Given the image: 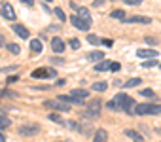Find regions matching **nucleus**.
<instances>
[{
	"label": "nucleus",
	"instance_id": "cd10ccee",
	"mask_svg": "<svg viewBox=\"0 0 161 142\" xmlns=\"http://www.w3.org/2000/svg\"><path fill=\"white\" fill-rule=\"evenodd\" d=\"M55 15H57V19H59V21H64V19H66L64 12H63L61 8H55Z\"/></svg>",
	"mask_w": 161,
	"mask_h": 142
},
{
	"label": "nucleus",
	"instance_id": "2eb2a0df",
	"mask_svg": "<svg viewBox=\"0 0 161 142\" xmlns=\"http://www.w3.org/2000/svg\"><path fill=\"white\" fill-rule=\"evenodd\" d=\"M110 64H112L110 61H104V59H103L101 63L95 64V70H97V72H103V70H110Z\"/></svg>",
	"mask_w": 161,
	"mask_h": 142
},
{
	"label": "nucleus",
	"instance_id": "f8f14e48",
	"mask_svg": "<svg viewBox=\"0 0 161 142\" xmlns=\"http://www.w3.org/2000/svg\"><path fill=\"white\" fill-rule=\"evenodd\" d=\"M148 110H150V104L142 102V104H136V106H135L133 114H136V116H146V114H148Z\"/></svg>",
	"mask_w": 161,
	"mask_h": 142
},
{
	"label": "nucleus",
	"instance_id": "58836bf2",
	"mask_svg": "<svg viewBox=\"0 0 161 142\" xmlns=\"http://www.w3.org/2000/svg\"><path fill=\"white\" fill-rule=\"evenodd\" d=\"M0 142H6V136H4L2 133H0Z\"/></svg>",
	"mask_w": 161,
	"mask_h": 142
},
{
	"label": "nucleus",
	"instance_id": "a19ab883",
	"mask_svg": "<svg viewBox=\"0 0 161 142\" xmlns=\"http://www.w3.org/2000/svg\"><path fill=\"white\" fill-rule=\"evenodd\" d=\"M44 2H51V0H44Z\"/></svg>",
	"mask_w": 161,
	"mask_h": 142
},
{
	"label": "nucleus",
	"instance_id": "1a4fd4ad",
	"mask_svg": "<svg viewBox=\"0 0 161 142\" xmlns=\"http://www.w3.org/2000/svg\"><path fill=\"white\" fill-rule=\"evenodd\" d=\"M70 8H74V10L78 12V15L82 17V19H86V21H91V14H89L86 8H80V6H76V4H70Z\"/></svg>",
	"mask_w": 161,
	"mask_h": 142
},
{
	"label": "nucleus",
	"instance_id": "2f4dec72",
	"mask_svg": "<svg viewBox=\"0 0 161 142\" xmlns=\"http://www.w3.org/2000/svg\"><path fill=\"white\" fill-rule=\"evenodd\" d=\"M142 66H144V68H152V66H155V59H148Z\"/></svg>",
	"mask_w": 161,
	"mask_h": 142
},
{
	"label": "nucleus",
	"instance_id": "a878e982",
	"mask_svg": "<svg viewBox=\"0 0 161 142\" xmlns=\"http://www.w3.org/2000/svg\"><path fill=\"white\" fill-rule=\"evenodd\" d=\"M87 42L97 46V44H101V38H97V34H87Z\"/></svg>",
	"mask_w": 161,
	"mask_h": 142
},
{
	"label": "nucleus",
	"instance_id": "423d86ee",
	"mask_svg": "<svg viewBox=\"0 0 161 142\" xmlns=\"http://www.w3.org/2000/svg\"><path fill=\"white\" fill-rule=\"evenodd\" d=\"M19 133L23 136H32V134H38L40 133V127L38 125H25V127H19Z\"/></svg>",
	"mask_w": 161,
	"mask_h": 142
},
{
	"label": "nucleus",
	"instance_id": "473e14b6",
	"mask_svg": "<svg viewBox=\"0 0 161 142\" xmlns=\"http://www.w3.org/2000/svg\"><path fill=\"white\" fill-rule=\"evenodd\" d=\"M123 2L129 6H138V4H142V0H123Z\"/></svg>",
	"mask_w": 161,
	"mask_h": 142
},
{
	"label": "nucleus",
	"instance_id": "0eeeda50",
	"mask_svg": "<svg viewBox=\"0 0 161 142\" xmlns=\"http://www.w3.org/2000/svg\"><path fill=\"white\" fill-rule=\"evenodd\" d=\"M14 32L19 36V38H23V40H27L31 34H29V29L27 27H23V25H14Z\"/></svg>",
	"mask_w": 161,
	"mask_h": 142
},
{
	"label": "nucleus",
	"instance_id": "a211bd4d",
	"mask_svg": "<svg viewBox=\"0 0 161 142\" xmlns=\"http://www.w3.org/2000/svg\"><path fill=\"white\" fill-rule=\"evenodd\" d=\"M31 49H32L34 53H40V51H42V40H38V38L31 40Z\"/></svg>",
	"mask_w": 161,
	"mask_h": 142
},
{
	"label": "nucleus",
	"instance_id": "c85d7f7f",
	"mask_svg": "<svg viewBox=\"0 0 161 142\" xmlns=\"http://www.w3.org/2000/svg\"><path fill=\"white\" fill-rule=\"evenodd\" d=\"M119 68H121V64H119L118 61H114V63L110 64V70H112V72H119Z\"/></svg>",
	"mask_w": 161,
	"mask_h": 142
},
{
	"label": "nucleus",
	"instance_id": "4468645a",
	"mask_svg": "<svg viewBox=\"0 0 161 142\" xmlns=\"http://www.w3.org/2000/svg\"><path fill=\"white\" fill-rule=\"evenodd\" d=\"M70 95L76 97V99H80V101H84L86 97H89V91H87V89H72Z\"/></svg>",
	"mask_w": 161,
	"mask_h": 142
},
{
	"label": "nucleus",
	"instance_id": "b1692460",
	"mask_svg": "<svg viewBox=\"0 0 161 142\" xmlns=\"http://www.w3.org/2000/svg\"><path fill=\"white\" fill-rule=\"evenodd\" d=\"M8 127H12V121L6 116H0V129H8Z\"/></svg>",
	"mask_w": 161,
	"mask_h": 142
},
{
	"label": "nucleus",
	"instance_id": "ea45409f",
	"mask_svg": "<svg viewBox=\"0 0 161 142\" xmlns=\"http://www.w3.org/2000/svg\"><path fill=\"white\" fill-rule=\"evenodd\" d=\"M4 46V36H0V47Z\"/></svg>",
	"mask_w": 161,
	"mask_h": 142
},
{
	"label": "nucleus",
	"instance_id": "c9c22d12",
	"mask_svg": "<svg viewBox=\"0 0 161 142\" xmlns=\"http://www.w3.org/2000/svg\"><path fill=\"white\" fill-rule=\"evenodd\" d=\"M21 2H23V4H27V6H34L32 0H21Z\"/></svg>",
	"mask_w": 161,
	"mask_h": 142
},
{
	"label": "nucleus",
	"instance_id": "5701e85b",
	"mask_svg": "<svg viewBox=\"0 0 161 142\" xmlns=\"http://www.w3.org/2000/svg\"><path fill=\"white\" fill-rule=\"evenodd\" d=\"M148 114H150V116H157V114H161V104H150Z\"/></svg>",
	"mask_w": 161,
	"mask_h": 142
},
{
	"label": "nucleus",
	"instance_id": "20e7f679",
	"mask_svg": "<svg viewBox=\"0 0 161 142\" xmlns=\"http://www.w3.org/2000/svg\"><path fill=\"white\" fill-rule=\"evenodd\" d=\"M0 10H2V15L8 21H15V12H14V8H12L10 2H2V4H0Z\"/></svg>",
	"mask_w": 161,
	"mask_h": 142
},
{
	"label": "nucleus",
	"instance_id": "f3484780",
	"mask_svg": "<svg viewBox=\"0 0 161 142\" xmlns=\"http://www.w3.org/2000/svg\"><path fill=\"white\" fill-rule=\"evenodd\" d=\"M47 76H49V70H44V68L32 70V78H47Z\"/></svg>",
	"mask_w": 161,
	"mask_h": 142
},
{
	"label": "nucleus",
	"instance_id": "bb28decb",
	"mask_svg": "<svg viewBox=\"0 0 161 142\" xmlns=\"http://www.w3.org/2000/svg\"><path fill=\"white\" fill-rule=\"evenodd\" d=\"M140 95H142V97H148V99H155V93H153L152 89H142Z\"/></svg>",
	"mask_w": 161,
	"mask_h": 142
},
{
	"label": "nucleus",
	"instance_id": "9b49d317",
	"mask_svg": "<svg viewBox=\"0 0 161 142\" xmlns=\"http://www.w3.org/2000/svg\"><path fill=\"white\" fill-rule=\"evenodd\" d=\"M136 55L142 57V59H155L157 57V51H153V49H138Z\"/></svg>",
	"mask_w": 161,
	"mask_h": 142
},
{
	"label": "nucleus",
	"instance_id": "ddd939ff",
	"mask_svg": "<svg viewBox=\"0 0 161 142\" xmlns=\"http://www.w3.org/2000/svg\"><path fill=\"white\" fill-rule=\"evenodd\" d=\"M106 140H108V133L104 129H99L93 136V142H106Z\"/></svg>",
	"mask_w": 161,
	"mask_h": 142
},
{
	"label": "nucleus",
	"instance_id": "6e6552de",
	"mask_svg": "<svg viewBox=\"0 0 161 142\" xmlns=\"http://www.w3.org/2000/svg\"><path fill=\"white\" fill-rule=\"evenodd\" d=\"M51 47H53V51H57V53H63V51H64V42H63L59 36H55V38L51 40Z\"/></svg>",
	"mask_w": 161,
	"mask_h": 142
},
{
	"label": "nucleus",
	"instance_id": "e433bc0d",
	"mask_svg": "<svg viewBox=\"0 0 161 142\" xmlns=\"http://www.w3.org/2000/svg\"><path fill=\"white\" fill-rule=\"evenodd\" d=\"M103 44H104L106 47H110V46H112V40H103Z\"/></svg>",
	"mask_w": 161,
	"mask_h": 142
},
{
	"label": "nucleus",
	"instance_id": "6ab92c4d",
	"mask_svg": "<svg viewBox=\"0 0 161 142\" xmlns=\"http://www.w3.org/2000/svg\"><path fill=\"white\" fill-rule=\"evenodd\" d=\"M140 78H131V80H127V82H123V87H127V89H131V87H136V85H140Z\"/></svg>",
	"mask_w": 161,
	"mask_h": 142
},
{
	"label": "nucleus",
	"instance_id": "f704fd0d",
	"mask_svg": "<svg viewBox=\"0 0 161 142\" xmlns=\"http://www.w3.org/2000/svg\"><path fill=\"white\" fill-rule=\"evenodd\" d=\"M144 40H146V44H152V46H155V44H157V38H148V36H146Z\"/></svg>",
	"mask_w": 161,
	"mask_h": 142
},
{
	"label": "nucleus",
	"instance_id": "7ed1b4c3",
	"mask_svg": "<svg viewBox=\"0 0 161 142\" xmlns=\"http://www.w3.org/2000/svg\"><path fill=\"white\" fill-rule=\"evenodd\" d=\"M70 23L76 29H80V30H89V27H91V21H86V19L80 17V15H72L70 17Z\"/></svg>",
	"mask_w": 161,
	"mask_h": 142
},
{
	"label": "nucleus",
	"instance_id": "72a5a7b5",
	"mask_svg": "<svg viewBox=\"0 0 161 142\" xmlns=\"http://www.w3.org/2000/svg\"><path fill=\"white\" fill-rule=\"evenodd\" d=\"M70 47H72V49H78V47H80V40L72 38V40H70Z\"/></svg>",
	"mask_w": 161,
	"mask_h": 142
},
{
	"label": "nucleus",
	"instance_id": "9d476101",
	"mask_svg": "<svg viewBox=\"0 0 161 142\" xmlns=\"http://www.w3.org/2000/svg\"><path fill=\"white\" fill-rule=\"evenodd\" d=\"M57 99L63 101V102H66V104H82V102H84V101H80V99H76V97H72V95H59Z\"/></svg>",
	"mask_w": 161,
	"mask_h": 142
},
{
	"label": "nucleus",
	"instance_id": "39448f33",
	"mask_svg": "<svg viewBox=\"0 0 161 142\" xmlns=\"http://www.w3.org/2000/svg\"><path fill=\"white\" fill-rule=\"evenodd\" d=\"M123 23H140V25H150V23H152V19H150V17H146V15H131V17H127Z\"/></svg>",
	"mask_w": 161,
	"mask_h": 142
},
{
	"label": "nucleus",
	"instance_id": "c756f323",
	"mask_svg": "<svg viewBox=\"0 0 161 142\" xmlns=\"http://www.w3.org/2000/svg\"><path fill=\"white\" fill-rule=\"evenodd\" d=\"M17 68H19L17 64H12V66H4V68H2V72H15Z\"/></svg>",
	"mask_w": 161,
	"mask_h": 142
},
{
	"label": "nucleus",
	"instance_id": "412c9836",
	"mask_svg": "<svg viewBox=\"0 0 161 142\" xmlns=\"http://www.w3.org/2000/svg\"><path fill=\"white\" fill-rule=\"evenodd\" d=\"M106 87H108V84H106V82H97V84H93V89H95V91H99V93H104V91H106Z\"/></svg>",
	"mask_w": 161,
	"mask_h": 142
},
{
	"label": "nucleus",
	"instance_id": "7c9ffc66",
	"mask_svg": "<svg viewBox=\"0 0 161 142\" xmlns=\"http://www.w3.org/2000/svg\"><path fill=\"white\" fill-rule=\"evenodd\" d=\"M49 119H51V121H57V123H61V125L64 123V121L61 119V116H57V114H49Z\"/></svg>",
	"mask_w": 161,
	"mask_h": 142
},
{
	"label": "nucleus",
	"instance_id": "aec40b11",
	"mask_svg": "<svg viewBox=\"0 0 161 142\" xmlns=\"http://www.w3.org/2000/svg\"><path fill=\"white\" fill-rule=\"evenodd\" d=\"M125 134H127L129 138L136 140V142H142V140H144V138H142V134H138L136 131H131V129H127V131H125Z\"/></svg>",
	"mask_w": 161,
	"mask_h": 142
},
{
	"label": "nucleus",
	"instance_id": "79ce46f5",
	"mask_svg": "<svg viewBox=\"0 0 161 142\" xmlns=\"http://www.w3.org/2000/svg\"><path fill=\"white\" fill-rule=\"evenodd\" d=\"M159 68H161V64H159Z\"/></svg>",
	"mask_w": 161,
	"mask_h": 142
},
{
	"label": "nucleus",
	"instance_id": "393cba45",
	"mask_svg": "<svg viewBox=\"0 0 161 142\" xmlns=\"http://www.w3.org/2000/svg\"><path fill=\"white\" fill-rule=\"evenodd\" d=\"M8 51L14 53V55H19V53H21V47H19L17 44H8Z\"/></svg>",
	"mask_w": 161,
	"mask_h": 142
},
{
	"label": "nucleus",
	"instance_id": "f03ea898",
	"mask_svg": "<svg viewBox=\"0 0 161 142\" xmlns=\"http://www.w3.org/2000/svg\"><path fill=\"white\" fill-rule=\"evenodd\" d=\"M44 106L46 108H53V110H59V112H68L70 110V104H66V102H63V101H47V102H44Z\"/></svg>",
	"mask_w": 161,
	"mask_h": 142
},
{
	"label": "nucleus",
	"instance_id": "dca6fc26",
	"mask_svg": "<svg viewBox=\"0 0 161 142\" xmlns=\"http://www.w3.org/2000/svg\"><path fill=\"white\" fill-rule=\"evenodd\" d=\"M103 59H104V53H103V51H91V53L87 55V61H93V63H95V61H103Z\"/></svg>",
	"mask_w": 161,
	"mask_h": 142
},
{
	"label": "nucleus",
	"instance_id": "f257e3e1",
	"mask_svg": "<svg viewBox=\"0 0 161 142\" xmlns=\"http://www.w3.org/2000/svg\"><path fill=\"white\" fill-rule=\"evenodd\" d=\"M87 116L89 117H99L101 116V101L99 99H93L87 102Z\"/></svg>",
	"mask_w": 161,
	"mask_h": 142
},
{
	"label": "nucleus",
	"instance_id": "4be33fe9",
	"mask_svg": "<svg viewBox=\"0 0 161 142\" xmlns=\"http://www.w3.org/2000/svg\"><path fill=\"white\" fill-rule=\"evenodd\" d=\"M112 17H114V19H121V21L127 19V15H125L123 10H114V12H112Z\"/></svg>",
	"mask_w": 161,
	"mask_h": 142
},
{
	"label": "nucleus",
	"instance_id": "4c0bfd02",
	"mask_svg": "<svg viewBox=\"0 0 161 142\" xmlns=\"http://www.w3.org/2000/svg\"><path fill=\"white\" fill-rule=\"evenodd\" d=\"M14 82H17V76H12V78H8V84H14Z\"/></svg>",
	"mask_w": 161,
	"mask_h": 142
}]
</instances>
